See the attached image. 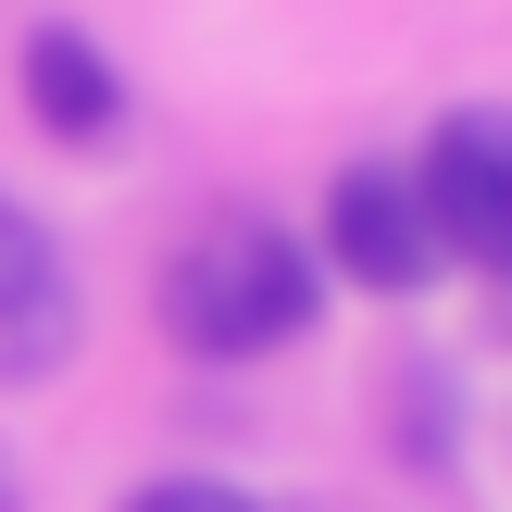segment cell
Masks as SVG:
<instances>
[{
  "instance_id": "cell-1",
  "label": "cell",
  "mask_w": 512,
  "mask_h": 512,
  "mask_svg": "<svg viewBox=\"0 0 512 512\" xmlns=\"http://www.w3.org/2000/svg\"><path fill=\"white\" fill-rule=\"evenodd\" d=\"M325 313V263L288 225H213L163 263V338L200 363H250V350H288Z\"/></svg>"
},
{
  "instance_id": "cell-2",
  "label": "cell",
  "mask_w": 512,
  "mask_h": 512,
  "mask_svg": "<svg viewBox=\"0 0 512 512\" xmlns=\"http://www.w3.org/2000/svg\"><path fill=\"white\" fill-rule=\"evenodd\" d=\"M413 200L438 225V263L512 275V113H450L413 163Z\"/></svg>"
},
{
  "instance_id": "cell-3",
  "label": "cell",
  "mask_w": 512,
  "mask_h": 512,
  "mask_svg": "<svg viewBox=\"0 0 512 512\" xmlns=\"http://www.w3.org/2000/svg\"><path fill=\"white\" fill-rule=\"evenodd\" d=\"M325 263H338L350 288H375V300H413L425 275H438V225H425V200H413L400 163H350L338 188H325Z\"/></svg>"
},
{
  "instance_id": "cell-4",
  "label": "cell",
  "mask_w": 512,
  "mask_h": 512,
  "mask_svg": "<svg viewBox=\"0 0 512 512\" xmlns=\"http://www.w3.org/2000/svg\"><path fill=\"white\" fill-rule=\"evenodd\" d=\"M25 113H38V138H63V150H100L125 125V75L100 63L88 25H38V38H25Z\"/></svg>"
},
{
  "instance_id": "cell-5",
  "label": "cell",
  "mask_w": 512,
  "mask_h": 512,
  "mask_svg": "<svg viewBox=\"0 0 512 512\" xmlns=\"http://www.w3.org/2000/svg\"><path fill=\"white\" fill-rule=\"evenodd\" d=\"M63 363H75V288L0 313V388H38V375H63Z\"/></svg>"
},
{
  "instance_id": "cell-6",
  "label": "cell",
  "mask_w": 512,
  "mask_h": 512,
  "mask_svg": "<svg viewBox=\"0 0 512 512\" xmlns=\"http://www.w3.org/2000/svg\"><path fill=\"white\" fill-rule=\"evenodd\" d=\"M63 288V263H50V225L25 213L13 188H0V313H25V300H50Z\"/></svg>"
},
{
  "instance_id": "cell-7",
  "label": "cell",
  "mask_w": 512,
  "mask_h": 512,
  "mask_svg": "<svg viewBox=\"0 0 512 512\" xmlns=\"http://www.w3.org/2000/svg\"><path fill=\"white\" fill-rule=\"evenodd\" d=\"M125 512H263V500H250V488H225V475H150Z\"/></svg>"
},
{
  "instance_id": "cell-8",
  "label": "cell",
  "mask_w": 512,
  "mask_h": 512,
  "mask_svg": "<svg viewBox=\"0 0 512 512\" xmlns=\"http://www.w3.org/2000/svg\"><path fill=\"white\" fill-rule=\"evenodd\" d=\"M0 512H25V475H13V463H0Z\"/></svg>"
}]
</instances>
